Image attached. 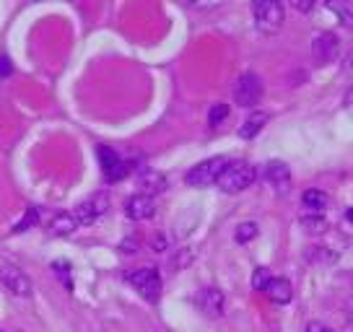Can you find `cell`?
<instances>
[{
  "label": "cell",
  "mask_w": 353,
  "mask_h": 332,
  "mask_svg": "<svg viewBox=\"0 0 353 332\" xmlns=\"http://www.w3.org/2000/svg\"><path fill=\"white\" fill-rule=\"evenodd\" d=\"M254 177H257V172H254L252 164H247V161H232V164L223 166V172L219 174L216 185H219L221 192L236 195V192H244L247 187H252Z\"/></svg>",
  "instance_id": "6da1fadb"
},
{
  "label": "cell",
  "mask_w": 353,
  "mask_h": 332,
  "mask_svg": "<svg viewBox=\"0 0 353 332\" xmlns=\"http://www.w3.org/2000/svg\"><path fill=\"white\" fill-rule=\"evenodd\" d=\"M254 26L263 34H276L283 26V3L281 0H252Z\"/></svg>",
  "instance_id": "7a4b0ae2"
},
{
  "label": "cell",
  "mask_w": 353,
  "mask_h": 332,
  "mask_svg": "<svg viewBox=\"0 0 353 332\" xmlns=\"http://www.w3.org/2000/svg\"><path fill=\"white\" fill-rule=\"evenodd\" d=\"M128 283H130L145 301H159L161 296V276L156 267H141V270H132L128 273Z\"/></svg>",
  "instance_id": "3957f363"
},
{
  "label": "cell",
  "mask_w": 353,
  "mask_h": 332,
  "mask_svg": "<svg viewBox=\"0 0 353 332\" xmlns=\"http://www.w3.org/2000/svg\"><path fill=\"white\" fill-rule=\"evenodd\" d=\"M260 99H263V81H260V76L257 73H242L234 83V101L239 107L252 110V107L260 104Z\"/></svg>",
  "instance_id": "277c9868"
},
{
  "label": "cell",
  "mask_w": 353,
  "mask_h": 332,
  "mask_svg": "<svg viewBox=\"0 0 353 332\" xmlns=\"http://www.w3.org/2000/svg\"><path fill=\"white\" fill-rule=\"evenodd\" d=\"M223 166H226V158L213 156L208 161L192 166L188 174H185V182H188L190 187H210V185H216V179L223 172Z\"/></svg>",
  "instance_id": "5b68a950"
},
{
  "label": "cell",
  "mask_w": 353,
  "mask_h": 332,
  "mask_svg": "<svg viewBox=\"0 0 353 332\" xmlns=\"http://www.w3.org/2000/svg\"><path fill=\"white\" fill-rule=\"evenodd\" d=\"M110 208V198H107V192H99V195H94V198H88L86 203H81L73 213V218H76L78 226H91L94 221H99L101 216L107 213Z\"/></svg>",
  "instance_id": "8992f818"
},
{
  "label": "cell",
  "mask_w": 353,
  "mask_h": 332,
  "mask_svg": "<svg viewBox=\"0 0 353 332\" xmlns=\"http://www.w3.org/2000/svg\"><path fill=\"white\" fill-rule=\"evenodd\" d=\"M341 52V42H338V37L332 32H322L314 37V42H312V57L320 63V65H327L332 63L335 57Z\"/></svg>",
  "instance_id": "52a82bcc"
},
{
  "label": "cell",
  "mask_w": 353,
  "mask_h": 332,
  "mask_svg": "<svg viewBox=\"0 0 353 332\" xmlns=\"http://www.w3.org/2000/svg\"><path fill=\"white\" fill-rule=\"evenodd\" d=\"M125 213H128L130 221H148V218L156 213V203L151 195L138 192V195L128 198V203H125Z\"/></svg>",
  "instance_id": "ba28073f"
},
{
  "label": "cell",
  "mask_w": 353,
  "mask_h": 332,
  "mask_svg": "<svg viewBox=\"0 0 353 332\" xmlns=\"http://www.w3.org/2000/svg\"><path fill=\"white\" fill-rule=\"evenodd\" d=\"M0 283L8 288L13 296H29V293H32V280L23 276L19 267H13V265L3 267V273H0Z\"/></svg>",
  "instance_id": "9c48e42d"
},
{
  "label": "cell",
  "mask_w": 353,
  "mask_h": 332,
  "mask_svg": "<svg viewBox=\"0 0 353 332\" xmlns=\"http://www.w3.org/2000/svg\"><path fill=\"white\" fill-rule=\"evenodd\" d=\"M265 179L276 187V192H286L288 185H291V172L283 161H270L265 166Z\"/></svg>",
  "instance_id": "30bf717a"
},
{
  "label": "cell",
  "mask_w": 353,
  "mask_h": 332,
  "mask_svg": "<svg viewBox=\"0 0 353 332\" xmlns=\"http://www.w3.org/2000/svg\"><path fill=\"white\" fill-rule=\"evenodd\" d=\"M263 293L270 301H273V304H288V301H291V296H294V291H291V283H288L286 278H270Z\"/></svg>",
  "instance_id": "8fae6325"
},
{
  "label": "cell",
  "mask_w": 353,
  "mask_h": 332,
  "mask_svg": "<svg viewBox=\"0 0 353 332\" xmlns=\"http://www.w3.org/2000/svg\"><path fill=\"white\" fill-rule=\"evenodd\" d=\"M198 301L200 309L205 311L208 317H221L223 314V293H221L219 288H205Z\"/></svg>",
  "instance_id": "7c38bea8"
},
{
  "label": "cell",
  "mask_w": 353,
  "mask_h": 332,
  "mask_svg": "<svg viewBox=\"0 0 353 332\" xmlns=\"http://www.w3.org/2000/svg\"><path fill=\"white\" fill-rule=\"evenodd\" d=\"M325 8L338 16V21L353 29V6L351 0H325Z\"/></svg>",
  "instance_id": "4fadbf2b"
},
{
  "label": "cell",
  "mask_w": 353,
  "mask_h": 332,
  "mask_svg": "<svg viewBox=\"0 0 353 332\" xmlns=\"http://www.w3.org/2000/svg\"><path fill=\"white\" fill-rule=\"evenodd\" d=\"M265 122H268V114H265V112H254V114H250V117H247V122L239 127V138H244V141H252L254 135L265 127Z\"/></svg>",
  "instance_id": "5bb4252c"
},
{
  "label": "cell",
  "mask_w": 353,
  "mask_h": 332,
  "mask_svg": "<svg viewBox=\"0 0 353 332\" xmlns=\"http://www.w3.org/2000/svg\"><path fill=\"white\" fill-rule=\"evenodd\" d=\"M141 187H143V195H159L166 189V177L159 172H145L141 177Z\"/></svg>",
  "instance_id": "9a60e30c"
},
{
  "label": "cell",
  "mask_w": 353,
  "mask_h": 332,
  "mask_svg": "<svg viewBox=\"0 0 353 332\" xmlns=\"http://www.w3.org/2000/svg\"><path fill=\"white\" fill-rule=\"evenodd\" d=\"M301 203H304V208L312 213H322L327 208V195L322 192V189H307L304 195H301Z\"/></svg>",
  "instance_id": "2e32d148"
},
{
  "label": "cell",
  "mask_w": 353,
  "mask_h": 332,
  "mask_svg": "<svg viewBox=\"0 0 353 332\" xmlns=\"http://www.w3.org/2000/svg\"><path fill=\"white\" fill-rule=\"evenodd\" d=\"M78 229L76 218H73V213H60L55 216V221H52V234L57 236H68V234H73Z\"/></svg>",
  "instance_id": "e0dca14e"
},
{
  "label": "cell",
  "mask_w": 353,
  "mask_h": 332,
  "mask_svg": "<svg viewBox=\"0 0 353 332\" xmlns=\"http://www.w3.org/2000/svg\"><path fill=\"white\" fill-rule=\"evenodd\" d=\"M301 229L307 234H322L327 229V221L322 218V213H314V216H304L301 218Z\"/></svg>",
  "instance_id": "ac0fdd59"
},
{
  "label": "cell",
  "mask_w": 353,
  "mask_h": 332,
  "mask_svg": "<svg viewBox=\"0 0 353 332\" xmlns=\"http://www.w3.org/2000/svg\"><path fill=\"white\" fill-rule=\"evenodd\" d=\"M99 164H101V172L107 174L112 166L120 164V156L114 154L112 148H107V145H99Z\"/></svg>",
  "instance_id": "d6986e66"
},
{
  "label": "cell",
  "mask_w": 353,
  "mask_h": 332,
  "mask_svg": "<svg viewBox=\"0 0 353 332\" xmlns=\"http://www.w3.org/2000/svg\"><path fill=\"white\" fill-rule=\"evenodd\" d=\"M226 117H229V104H213V107H210V112H208V125L210 127H219L221 122L226 120Z\"/></svg>",
  "instance_id": "ffe728a7"
},
{
  "label": "cell",
  "mask_w": 353,
  "mask_h": 332,
  "mask_svg": "<svg viewBox=\"0 0 353 332\" xmlns=\"http://www.w3.org/2000/svg\"><path fill=\"white\" fill-rule=\"evenodd\" d=\"M254 236H257V223H252V221L239 223V229H236V234H234V239H236L239 244L252 242Z\"/></svg>",
  "instance_id": "44dd1931"
},
{
  "label": "cell",
  "mask_w": 353,
  "mask_h": 332,
  "mask_svg": "<svg viewBox=\"0 0 353 332\" xmlns=\"http://www.w3.org/2000/svg\"><path fill=\"white\" fill-rule=\"evenodd\" d=\"M37 221H39V213H37V208H29V211H26V216H23L21 221H19L16 226H13V234L29 231V229H32V226H34Z\"/></svg>",
  "instance_id": "7402d4cb"
},
{
  "label": "cell",
  "mask_w": 353,
  "mask_h": 332,
  "mask_svg": "<svg viewBox=\"0 0 353 332\" xmlns=\"http://www.w3.org/2000/svg\"><path fill=\"white\" fill-rule=\"evenodd\" d=\"M128 174H130V164H128V161H122V158H120V164L112 166L110 172L104 174V179H107V182H120V179H125Z\"/></svg>",
  "instance_id": "603a6c76"
},
{
  "label": "cell",
  "mask_w": 353,
  "mask_h": 332,
  "mask_svg": "<svg viewBox=\"0 0 353 332\" xmlns=\"http://www.w3.org/2000/svg\"><path fill=\"white\" fill-rule=\"evenodd\" d=\"M268 280H270V270H268V267H254V273H252V288L254 291H265Z\"/></svg>",
  "instance_id": "cb8c5ba5"
},
{
  "label": "cell",
  "mask_w": 353,
  "mask_h": 332,
  "mask_svg": "<svg viewBox=\"0 0 353 332\" xmlns=\"http://www.w3.org/2000/svg\"><path fill=\"white\" fill-rule=\"evenodd\" d=\"M52 270H55V276L63 278V286L70 291V288H73V283H70V265H68V262H55Z\"/></svg>",
  "instance_id": "d4e9b609"
},
{
  "label": "cell",
  "mask_w": 353,
  "mask_h": 332,
  "mask_svg": "<svg viewBox=\"0 0 353 332\" xmlns=\"http://www.w3.org/2000/svg\"><path fill=\"white\" fill-rule=\"evenodd\" d=\"M288 3H291L299 13H309L312 8H314V3H317V0H288Z\"/></svg>",
  "instance_id": "484cf974"
},
{
  "label": "cell",
  "mask_w": 353,
  "mask_h": 332,
  "mask_svg": "<svg viewBox=\"0 0 353 332\" xmlns=\"http://www.w3.org/2000/svg\"><path fill=\"white\" fill-rule=\"evenodd\" d=\"M13 73V65L8 57H0V78H8Z\"/></svg>",
  "instance_id": "4316f807"
},
{
  "label": "cell",
  "mask_w": 353,
  "mask_h": 332,
  "mask_svg": "<svg viewBox=\"0 0 353 332\" xmlns=\"http://www.w3.org/2000/svg\"><path fill=\"white\" fill-rule=\"evenodd\" d=\"M307 332H332V330H330V327H325L322 322H309Z\"/></svg>",
  "instance_id": "83f0119b"
},
{
  "label": "cell",
  "mask_w": 353,
  "mask_h": 332,
  "mask_svg": "<svg viewBox=\"0 0 353 332\" xmlns=\"http://www.w3.org/2000/svg\"><path fill=\"white\" fill-rule=\"evenodd\" d=\"M164 247H166L164 236H156V239H154V252H164Z\"/></svg>",
  "instance_id": "f1b7e54d"
},
{
  "label": "cell",
  "mask_w": 353,
  "mask_h": 332,
  "mask_svg": "<svg viewBox=\"0 0 353 332\" xmlns=\"http://www.w3.org/2000/svg\"><path fill=\"white\" fill-rule=\"evenodd\" d=\"M135 247H138V242H135V239H128V242H122V252H135Z\"/></svg>",
  "instance_id": "f546056e"
},
{
  "label": "cell",
  "mask_w": 353,
  "mask_h": 332,
  "mask_svg": "<svg viewBox=\"0 0 353 332\" xmlns=\"http://www.w3.org/2000/svg\"><path fill=\"white\" fill-rule=\"evenodd\" d=\"M345 110L348 112H353V89L345 94Z\"/></svg>",
  "instance_id": "4dcf8cb0"
},
{
  "label": "cell",
  "mask_w": 353,
  "mask_h": 332,
  "mask_svg": "<svg viewBox=\"0 0 353 332\" xmlns=\"http://www.w3.org/2000/svg\"><path fill=\"white\" fill-rule=\"evenodd\" d=\"M345 218H348V221L353 223V208H348V213H345Z\"/></svg>",
  "instance_id": "1f68e13d"
},
{
  "label": "cell",
  "mask_w": 353,
  "mask_h": 332,
  "mask_svg": "<svg viewBox=\"0 0 353 332\" xmlns=\"http://www.w3.org/2000/svg\"><path fill=\"white\" fill-rule=\"evenodd\" d=\"M0 332H3V330H0Z\"/></svg>",
  "instance_id": "d6a6232c"
}]
</instances>
